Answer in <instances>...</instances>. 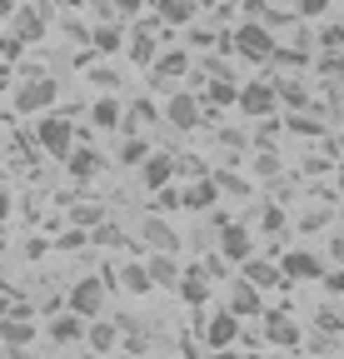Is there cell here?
Masks as SVG:
<instances>
[{"mask_svg":"<svg viewBox=\"0 0 344 359\" xmlns=\"http://www.w3.org/2000/svg\"><path fill=\"white\" fill-rule=\"evenodd\" d=\"M230 45H235L245 60H254V65H260V60H275V50H280V45H275V30L260 25V20H245L235 35H225V50H230Z\"/></svg>","mask_w":344,"mask_h":359,"instance_id":"obj_1","label":"cell"},{"mask_svg":"<svg viewBox=\"0 0 344 359\" xmlns=\"http://www.w3.org/2000/svg\"><path fill=\"white\" fill-rule=\"evenodd\" d=\"M105 299H110L105 275H85V280H75V285H70V294H65V304H70L75 314H85V320L105 314Z\"/></svg>","mask_w":344,"mask_h":359,"instance_id":"obj_2","label":"cell"},{"mask_svg":"<svg viewBox=\"0 0 344 359\" xmlns=\"http://www.w3.org/2000/svg\"><path fill=\"white\" fill-rule=\"evenodd\" d=\"M235 105H240L245 115H254V120H265V115H275L280 95H275V85H270V80H254V85H240Z\"/></svg>","mask_w":344,"mask_h":359,"instance_id":"obj_3","label":"cell"},{"mask_svg":"<svg viewBox=\"0 0 344 359\" xmlns=\"http://www.w3.org/2000/svg\"><path fill=\"white\" fill-rule=\"evenodd\" d=\"M50 105H55V80L50 75L25 80L20 95H15V110H25V115H40V110H50Z\"/></svg>","mask_w":344,"mask_h":359,"instance_id":"obj_4","label":"cell"},{"mask_svg":"<svg viewBox=\"0 0 344 359\" xmlns=\"http://www.w3.org/2000/svg\"><path fill=\"white\" fill-rule=\"evenodd\" d=\"M30 339H35V314H6V320H0V344L11 354H25Z\"/></svg>","mask_w":344,"mask_h":359,"instance_id":"obj_5","label":"cell"},{"mask_svg":"<svg viewBox=\"0 0 344 359\" xmlns=\"http://www.w3.org/2000/svg\"><path fill=\"white\" fill-rule=\"evenodd\" d=\"M35 140L46 145L50 155H60V160H65V155H70V145H75V135H70V115H50L46 125L35 130Z\"/></svg>","mask_w":344,"mask_h":359,"instance_id":"obj_6","label":"cell"},{"mask_svg":"<svg viewBox=\"0 0 344 359\" xmlns=\"http://www.w3.org/2000/svg\"><path fill=\"white\" fill-rule=\"evenodd\" d=\"M220 255H225V259H235V264H245V259L254 255V235L245 230V224L225 219V224H220Z\"/></svg>","mask_w":344,"mask_h":359,"instance_id":"obj_7","label":"cell"},{"mask_svg":"<svg viewBox=\"0 0 344 359\" xmlns=\"http://www.w3.org/2000/svg\"><path fill=\"white\" fill-rule=\"evenodd\" d=\"M230 314H240V320H249V314H265V299H260V285H249L245 275L230 285V299H225Z\"/></svg>","mask_w":344,"mask_h":359,"instance_id":"obj_8","label":"cell"},{"mask_svg":"<svg viewBox=\"0 0 344 359\" xmlns=\"http://www.w3.org/2000/svg\"><path fill=\"white\" fill-rule=\"evenodd\" d=\"M175 155H165V150H150L145 160H140V180H145V190H160V185H170L175 180Z\"/></svg>","mask_w":344,"mask_h":359,"instance_id":"obj_9","label":"cell"},{"mask_svg":"<svg viewBox=\"0 0 344 359\" xmlns=\"http://www.w3.org/2000/svg\"><path fill=\"white\" fill-rule=\"evenodd\" d=\"M235 339H240V314L220 309V314L205 325V344H209V349H235Z\"/></svg>","mask_w":344,"mask_h":359,"instance_id":"obj_10","label":"cell"},{"mask_svg":"<svg viewBox=\"0 0 344 359\" xmlns=\"http://www.w3.org/2000/svg\"><path fill=\"white\" fill-rule=\"evenodd\" d=\"M280 269H284V280H319V275H324V259L310 255V250H289V255L280 259Z\"/></svg>","mask_w":344,"mask_h":359,"instance_id":"obj_11","label":"cell"},{"mask_svg":"<svg viewBox=\"0 0 344 359\" xmlns=\"http://www.w3.org/2000/svg\"><path fill=\"white\" fill-rule=\"evenodd\" d=\"M85 344H90L95 354H115V349H120V325H115V320H100V314H95V320L85 325Z\"/></svg>","mask_w":344,"mask_h":359,"instance_id":"obj_12","label":"cell"},{"mask_svg":"<svg viewBox=\"0 0 344 359\" xmlns=\"http://www.w3.org/2000/svg\"><path fill=\"white\" fill-rule=\"evenodd\" d=\"M85 325H90V320H85V314H75V309H65V314H55V325H50V344H80L85 339Z\"/></svg>","mask_w":344,"mask_h":359,"instance_id":"obj_13","label":"cell"},{"mask_svg":"<svg viewBox=\"0 0 344 359\" xmlns=\"http://www.w3.org/2000/svg\"><path fill=\"white\" fill-rule=\"evenodd\" d=\"M265 344H275V349H294L299 344V330L284 320V309H265Z\"/></svg>","mask_w":344,"mask_h":359,"instance_id":"obj_14","label":"cell"},{"mask_svg":"<svg viewBox=\"0 0 344 359\" xmlns=\"http://www.w3.org/2000/svg\"><path fill=\"white\" fill-rule=\"evenodd\" d=\"M180 294H185V304H190V309H200V304L209 299V275H205L200 264H190L185 275H180Z\"/></svg>","mask_w":344,"mask_h":359,"instance_id":"obj_15","label":"cell"},{"mask_svg":"<svg viewBox=\"0 0 344 359\" xmlns=\"http://www.w3.org/2000/svg\"><path fill=\"white\" fill-rule=\"evenodd\" d=\"M240 269H245V280H249V285H260V290H270V285H280V280H284V269H280V264H270V259H254V255H249Z\"/></svg>","mask_w":344,"mask_h":359,"instance_id":"obj_16","label":"cell"},{"mask_svg":"<svg viewBox=\"0 0 344 359\" xmlns=\"http://www.w3.org/2000/svg\"><path fill=\"white\" fill-rule=\"evenodd\" d=\"M145 245H155V250H165V255H175V250H180V235L170 230L160 215H150V219H145Z\"/></svg>","mask_w":344,"mask_h":359,"instance_id":"obj_17","label":"cell"},{"mask_svg":"<svg viewBox=\"0 0 344 359\" xmlns=\"http://www.w3.org/2000/svg\"><path fill=\"white\" fill-rule=\"evenodd\" d=\"M165 115H170V125H175V130H195V125H200V105H195L190 95H175V100L165 105Z\"/></svg>","mask_w":344,"mask_h":359,"instance_id":"obj_18","label":"cell"},{"mask_svg":"<svg viewBox=\"0 0 344 359\" xmlns=\"http://www.w3.org/2000/svg\"><path fill=\"white\" fill-rule=\"evenodd\" d=\"M155 15L165 25H190L195 20V0H155Z\"/></svg>","mask_w":344,"mask_h":359,"instance_id":"obj_19","label":"cell"},{"mask_svg":"<svg viewBox=\"0 0 344 359\" xmlns=\"http://www.w3.org/2000/svg\"><path fill=\"white\" fill-rule=\"evenodd\" d=\"M214 195H220V185H214V180H195V185L180 195V205H185V210H209Z\"/></svg>","mask_w":344,"mask_h":359,"instance_id":"obj_20","label":"cell"},{"mask_svg":"<svg viewBox=\"0 0 344 359\" xmlns=\"http://www.w3.org/2000/svg\"><path fill=\"white\" fill-rule=\"evenodd\" d=\"M185 70H190V55H185V50H170V55H160V60L150 65L155 80H175V75H185Z\"/></svg>","mask_w":344,"mask_h":359,"instance_id":"obj_21","label":"cell"},{"mask_svg":"<svg viewBox=\"0 0 344 359\" xmlns=\"http://www.w3.org/2000/svg\"><path fill=\"white\" fill-rule=\"evenodd\" d=\"M120 285L130 290V294H150V264H140V259H130L120 269Z\"/></svg>","mask_w":344,"mask_h":359,"instance_id":"obj_22","label":"cell"},{"mask_svg":"<svg viewBox=\"0 0 344 359\" xmlns=\"http://www.w3.org/2000/svg\"><path fill=\"white\" fill-rule=\"evenodd\" d=\"M235 95H240V85H235L230 75H214V80L205 85V100H209V105H235Z\"/></svg>","mask_w":344,"mask_h":359,"instance_id":"obj_23","label":"cell"},{"mask_svg":"<svg viewBox=\"0 0 344 359\" xmlns=\"http://www.w3.org/2000/svg\"><path fill=\"white\" fill-rule=\"evenodd\" d=\"M150 285H180V269H175V259H170L165 250L150 255Z\"/></svg>","mask_w":344,"mask_h":359,"instance_id":"obj_24","label":"cell"},{"mask_svg":"<svg viewBox=\"0 0 344 359\" xmlns=\"http://www.w3.org/2000/svg\"><path fill=\"white\" fill-rule=\"evenodd\" d=\"M65 165H70V175H75V180H90V175L100 170V160H95L90 150H75V145H70V155H65Z\"/></svg>","mask_w":344,"mask_h":359,"instance_id":"obj_25","label":"cell"},{"mask_svg":"<svg viewBox=\"0 0 344 359\" xmlns=\"http://www.w3.org/2000/svg\"><path fill=\"white\" fill-rule=\"evenodd\" d=\"M130 60L135 65H155V40H150V20L135 30V45H130Z\"/></svg>","mask_w":344,"mask_h":359,"instance_id":"obj_26","label":"cell"},{"mask_svg":"<svg viewBox=\"0 0 344 359\" xmlns=\"http://www.w3.org/2000/svg\"><path fill=\"white\" fill-rule=\"evenodd\" d=\"M90 120H95L100 130H115V125H120V100H110V95H105V100H95Z\"/></svg>","mask_w":344,"mask_h":359,"instance_id":"obj_27","label":"cell"},{"mask_svg":"<svg viewBox=\"0 0 344 359\" xmlns=\"http://www.w3.org/2000/svg\"><path fill=\"white\" fill-rule=\"evenodd\" d=\"M90 40H95V50H105V55H110V50H120V45H125V30H120V25H95V35H90Z\"/></svg>","mask_w":344,"mask_h":359,"instance_id":"obj_28","label":"cell"},{"mask_svg":"<svg viewBox=\"0 0 344 359\" xmlns=\"http://www.w3.org/2000/svg\"><path fill=\"white\" fill-rule=\"evenodd\" d=\"M275 95H280L289 110H305V105H310V95H305V85H299V80H284V85H275Z\"/></svg>","mask_w":344,"mask_h":359,"instance_id":"obj_29","label":"cell"},{"mask_svg":"<svg viewBox=\"0 0 344 359\" xmlns=\"http://www.w3.org/2000/svg\"><path fill=\"white\" fill-rule=\"evenodd\" d=\"M145 155H150V140H145V135H130V140L120 145V160H125V165H140Z\"/></svg>","mask_w":344,"mask_h":359,"instance_id":"obj_30","label":"cell"},{"mask_svg":"<svg viewBox=\"0 0 344 359\" xmlns=\"http://www.w3.org/2000/svg\"><path fill=\"white\" fill-rule=\"evenodd\" d=\"M15 30H20V40H40V30H46V25H40V11H20Z\"/></svg>","mask_w":344,"mask_h":359,"instance_id":"obj_31","label":"cell"},{"mask_svg":"<svg viewBox=\"0 0 344 359\" xmlns=\"http://www.w3.org/2000/svg\"><path fill=\"white\" fill-rule=\"evenodd\" d=\"M260 230H265V235H280V230H284V210H280V205H265V210H260Z\"/></svg>","mask_w":344,"mask_h":359,"instance_id":"obj_32","label":"cell"},{"mask_svg":"<svg viewBox=\"0 0 344 359\" xmlns=\"http://www.w3.org/2000/svg\"><path fill=\"white\" fill-rule=\"evenodd\" d=\"M289 130H294V135H324V120H315V115H289Z\"/></svg>","mask_w":344,"mask_h":359,"instance_id":"obj_33","label":"cell"},{"mask_svg":"<svg viewBox=\"0 0 344 359\" xmlns=\"http://www.w3.org/2000/svg\"><path fill=\"white\" fill-rule=\"evenodd\" d=\"M324 11H329V0H294V15H305V20H315Z\"/></svg>","mask_w":344,"mask_h":359,"instance_id":"obj_34","label":"cell"},{"mask_svg":"<svg viewBox=\"0 0 344 359\" xmlns=\"http://www.w3.org/2000/svg\"><path fill=\"white\" fill-rule=\"evenodd\" d=\"M275 135H280V125H275V120L265 115V125H260V135H254V145H265V150H270V145H275Z\"/></svg>","mask_w":344,"mask_h":359,"instance_id":"obj_35","label":"cell"},{"mask_svg":"<svg viewBox=\"0 0 344 359\" xmlns=\"http://www.w3.org/2000/svg\"><path fill=\"white\" fill-rule=\"evenodd\" d=\"M319 40L329 45V50H339V45H344V20H339V25H329V30H324Z\"/></svg>","mask_w":344,"mask_h":359,"instance_id":"obj_36","label":"cell"},{"mask_svg":"<svg viewBox=\"0 0 344 359\" xmlns=\"http://www.w3.org/2000/svg\"><path fill=\"white\" fill-rule=\"evenodd\" d=\"M135 125H155V105H150V100L135 105Z\"/></svg>","mask_w":344,"mask_h":359,"instance_id":"obj_37","label":"cell"},{"mask_svg":"<svg viewBox=\"0 0 344 359\" xmlns=\"http://www.w3.org/2000/svg\"><path fill=\"white\" fill-rule=\"evenodd\" d=\"M319 70H324V75H344V50H334V55H329Z\"/></svg>","mask_w":344,"mask_h":359,"instance_id":"obj_38","label":"cell"},{"mask_svg":"<svg viewBox=\"0 0 344 359\" xmlns=\"http://www.w3.org/2000/svg\"><path fill=\"white\" fill-rule=\"evenodd\" d=\"M324 275H329V269H324ZM329 290H334V294H344V269H334V275H329Z\"/></svg>","mask_w":344,"mask_h":359,"instance_id":"obj_39","label":"cell"},{"mask_svg":"<svg viewBox=\"0 0 344 359\" xmlns=\"http://www.w3.org/2000/svg\"><path fill=\"white\" fill-rule=\"evenodd\" d=\"M115 6H120L125 15H130V11H140V0H115Z\"/></svg>","mask_w":344,"mask_h":359,"instance_id":"obj_40","label":"cell"},{"mask_svg":"<svg viewBox=\"0 0 344 359\" xmlns=\"http://www.w3.org/2000/svg\"><path fill=\"white\" fill-rule=\"evenodd\" d=\"M329 255H334V259H344V235H339V240L329 245Z\"/></svg>","mask_w":344,"mask_h":359,"instance_id":"obj_41","label":"cell"},{"mask_svg":"<svg viewBox=\"0 0 344 359\" xmlns=\"http://www.w3.org/2000/svg\"><path fill=\"white\" fill-rule=\"evenodd\" d=\"M11 304H15L11 294H0V320H6V314H11Z\"/></svg>","mask_w":344,"mask_h":359,"instance_id":"obj_42","label":"cell"},{"mask_svg":"<svg viewBox=\"0 0 344 359\" xmlns=\"http://www.w3.org/2000/svg\"><path fill=\"white\" fill-rule=\"evenodd\" d=\"M6 15H15V6H11V0H0V20H6Z\"/></svg>","mask_w":344,"mask_h":359,"instance_id":"obj_43","label":"cell"},{"mask_svg":"<svg viewBox=\"0 0 344 359\" xmlns=\"http://www.w3.org/2000/svg\"><path fill=\"white\" fill-rule=\"evenodd\" d=\"M339 155H344V135H339Z\"/></svg>","mask_w":344,"mask_h":359,"instance_id":"obj_44","label":"cell"},{"mask_svg":"<svg viewBox=\"0 0 344 359\" xmlns=\"http://www.w3.org/2000/svg\"><path fill=\"white\" fill-rule=\"evenodd\" d=\"M0 245H6V235H0Z\"/></svg>","mask_w":344,"mask_h":359,"instance_id":"obj_45","label":"cell"},{"mask_svg":"<svg viewBox=\"0 0 344 359\" xmlns=\"http://www.w3.org/2000/svg\"><path fill=\"white\" fill-rule=\"evenodd\" d=\"M339 219H344V210H339Z\"/></svg>","mask_w":344,"mask_h":359,"instance_id":"obj_46","label":"cell"}]
</instances>
